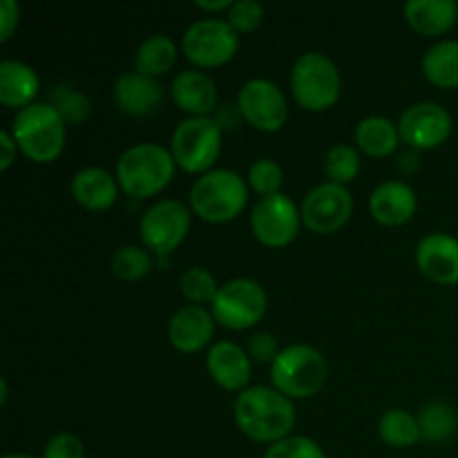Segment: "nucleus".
<instances>
[{
    "label": "nucleus",
    "mask_w": 458,
    "mask_h": 458,
    "mask_svg": "<svg viewBox=\"0 0 458 458\" xmlns=\"http://www.w3.org/2000/svg\"><path fill=\"white\" fill-rule=\"evenodd\" d=\"M249 201V183L226 168L201 174L191 188V206L201 219L224 224L235 219Z\"/></svg>",
    "instance_id": "nucleus-4"
},
{
    "label": "nucleus",
    "mask_w": 458,
    "mask_h": 458,
    "mask_svg": "<svg viewBox=\"0 0 458 458\" xmlns=\"http://www.w3.org/2000/svg\"><path fill=\"white\" fill-rule=\"evenodd\" d=\"M249 356L258 362H276V358L280 356L282 349L277 347V340L271 334H255L250 335L249 347H246Z\"/></svg>",
    "instance_id": "nucleus-37"
},
{
    "label": "nucleus",
    "mask_w": 458,
    "mask_h": 458,
    "mask_svg": "<svg viewBox=\"0 0 458 458\" xmlns=\"http://www.w3.org/2000/svg\"><path fill=\"white\" fill-rule=\"evenodd\" d=\"M206 369L219 387L228 392H244L250 380V356L240 344L222 340L210 347Z\"/></svg>",
    "instance_id": "nucleus-16"
},
{
    "label": "nucleus",
    "mask_w": 458,
    "mask_h": 458,
    "mask_svg": "<svg viewBox=\"0 0 458 458\" xmlns=\"http://www.w3.org/2000/svg\"><path fill=\"white\" fill-rule=\"evenodd\" d=\"M12 134L22 155L36 164H49L65 146V121L52 103L34 101L13 116Z\"/></svg>",
    "instance_id": "nucleus-3"
},
{
    "label": "nucleus",
    "mask_w": 458,
    "mask_h": 458,
    "mask_svg": "<svg viewBox=\"0 0 458 458\" xmlns=\"http://www.w3.org/2000/svg\"><path fill=\"white\" fill-rule=\"evenodd\" d=\"M164 88L157 79L139 72H125L114 83V103L123 114L148 116L159 110Z\"/></svg>",
    "instance_id": "nucleus-18"
},
{
    "label": "nucleus",
    "mask_w": 458,
    "mask_h": 458,
    "mask_svg": "<svg viewBox=\"0 0 458 458\" xmlns=\"http://www.w3.org/2000/svg\"><path fill=\"white\" fill-rule=\"evenodd\" d=\"M16 148L18 143L13 139V134L9 130H0V150H3V155H0V170H7L13 164V159H16Z\"/></svg>",
    "instance_id": "nucleus-40"
},
{
    "label": "nucleus",
    "mask_w": 458,
    "mask_h": 458,
    "mask_svg": "<svg viewBox=\"0 0 458 458\" xmlns=\"http://www.w3.org/2000/svg\"><path fill=\"white\" fill-rule=\"evenodd\" d=\"M0 403H7V378L0 380Z\"/></svg>",
    "instance_id": "nucleus-42"
},
{
    "label": "nucleus",
    "mask_w": 458,
    "mask_h": 458,
    "mask_svg": "<svg viewBox=\"0 0 458 458\" xmlns=\"http://www.w3.org/2000/svg\"><path fill=\"white\" fill-rule=\"evenodd\" d=\"M237 106L242 116L253 128L262 132H276L289 119V106H286L284 92L280 85L268 79H250L242 85L237 94Z\"/></svg>",
    "instance_id": "nucleus-13"
},
{
    "label": "nucleus",
    "mask_w": 458,
    "mask_h": 458,
    "mask_svg": "<svg viewBox=\"0 0 458 458\" xmlns=\"http://www.w3.org/2000/svg\"><path fill=\"white\" fill-rule=\"evenodd\" d=\"M327 360L316 347L291 344L271 365V380L286 398H311L325 387Z\"/></svg>",
    "instance_id": "nucleus-5"
},
{
    "label": "nucleus",
    "mask_w": 458,
    "mask_h": 458,
    "mask_svg": "<svg viewBox=\"0 0 458 458\" xmlns=\"http://www.w3.org/2000/svg\"><path fill=\"white\" fill-rule=\"evenodd\" d=\"M378 434L383 443H387L389 447H396V450H405V447H411L419 441H423L419 419L407 410H398V407L380 416Z\"/></svg>",
    "instance_id": "nucleus-27"
},
{
    "label": "nucleus",
    "mask_w": 458,
    "mask_h": 458,
    "mask_svg": "<svg viewBox=\"0 0 458 458\" xmlns=\"http://www.w3.org/2000/svg\"><path fill=\"white\" fill-rule=\"evenodd\" d=\"M195 7L206 9V12H222V9L233 7V0H195Z\"/></svg>",
    "instance_id": "nucleus-41"
},
{
    "label": "nucleus",
    "mask_w": 458,
    "mask_h": 458,
    "mask_svg": "<svg viewBox=\"0 0 458 458\" xmlns=\"http://www.w3.org/2000/svg\"><path fill=\"white\" fill-rule=\"evenodd\" d=\"M3 458H31L30 454H22V452H9V454H4Z\"/></svg>",
    "instance_id": "nucleus-43"
},
{
    "label": "nucleus",
    "mask_w": 458,
    "mask_h": 458,
    "mask_svg": "<svg viewBox=\"0 0 458 458\" xmlns=\"http://www.w3.org/2000/svg\"><path fill=\"white\" fill-rule=\"evenodd\" d=\"M174 165L170 150L159 143H137L116 161V182L128 197L146 199L168 186Z\"/></svg>",
    "instance_id": "nucleus-2"
},
{
    "label": "nucleus",
    "mask_w": 458,
    "mask_h": 458,
    "mask_svg": "<svg viewBox=\"0 0 458 458\" xmlns=\"http://www.w3.org/2000/svg\"><path fill=\"white\" fill-rule=\"evenodd\" d=\"M52 106L61 114L65 125H81L92 114V101L85 92L76 89L74 85L61 83L52 89Z\"/></svg>",
    "instance_id": "nucleus-29"
},
{
    "label": "nucleus",
    "mask_w": 458,
    "mask_h": 458,
    "mask_svg": "<svg viewBox=\"0 0 458 458\" xmlns=\"http://www.w3.org/2000/svg\"><path fill=\"white\" fill-rule=\"evenodd\" d=\"M419 425L420 434H423V441L428 443H443L450 441L458 429V416L445 403H432V405H425L419 411Z\"/></svg>",
    "instance_id": "nucleus-28"
},
{
    "label": "nucleus",
    "mask_w": 458,
    "mask_h": 458,
    "mask_svg": "<svg viewBox=\"0 0 458 458\" xmlns=\"http://www.w3.org/2000/svg\"><path fill=\"white\" fill-rule=\"evenodd\" d=\"M353 210V197L347 191V186L340 183L327 182L313 188L302 201V215L304 226L318 235H329L343 228L349 222Z\"/></svg>",
    "instance_id": "nucleus-12"
},
{
    "label": "nucleus",
    "mask_w": 458,
    "mask_h": 458,
    "mask_svg": "<svg viewBox=\"0 0 458 458\" xmlns=\"http://www.w3.org/2000/svg\"><path fill=\"white\" fill-rule=\"evenodd\" d=\"M215 318L199 304H188L174 311L168 325V338L177 352L195 353L213 340Z\"/></svg>",
    "instance_id": "nucleus-17"
},
{
    "label": "nucleus",
    "mask_w": 458,
    "mask_h": 458,
    "mask_svg": "<svg viewBox=\"0 0 458 458\" xmlns=\"http://www.w3.org/2000/svg\"><path fill=\"white\" fill-rule=\"evenodd\" d=\"M233 414L244 437L267 445L289 437L295 425V407L291 398L277 392L276 387H264V385L246 387L244 392L237 394Z\"/></svg>",
    "instance_id": "nucleus-1"
},
{
    "label": "nucleus",
    "mask_w": 458,
    "mask_h": 458,
    "mask_svg": "<svg viewBox=\"0 0 458 458\" xmlns=\"http://www.w3.org/2000/svg\"><path fill=\"white\" fill-rule=\"evenodd\" d=\"M112 273L125 282H137L150 273L152 258L141 246H121L110 259Z\"/></svg>",
    "instance_id": "nucleus-30"
},
{
    "label": "nucleus",
    "mask_w": 458,
    "mask_h": 458,
    "mask_svg": "<svg viewBox=\"0 0 458 458\" xmlns=\"http://www.w3.org/2000/svg\"><path fill=\"white\" fill-rule=\"evenodd\" d=\"M264 458H327L322 447L309 437H286L268 445Z\"/></svg>",
    "instance_id": "nucleus-34"
},
{
    "label": "nucleus",
    "mask_w": 458,
    "mask_h": 458,
    "mask_svg": "<svg viewBox=\"0 0 458 458\" xmlns=\"http://www.w3.org/2000/svg\"><path fill=\"white\" fill-rule=\"evenodd\" d=\"M226 21L235 27L237 31H253L258 30L259 22L264 21V7L258 0H237L228 9Z\"/></svg>",
    "instance_id": "nucleus-35"
},
{
    "label": "nucleus",
    "mask_w": 458,
    "mask_h": 458,
    "mask_svg": "<svg viewBox=\"0 0 458 458\" xmlns=\"http://www.w3.org/2000/svg\"><path fill=\"white\" fill-rule=\"evenodd\" d=\"M18 16H21V9L13 0H3L0 3V40L12 38L13 30L18 27Z\"/></svg>",
    "instance_id": "nucleus-38"
},
{
    "label": "nucleus",
    "mask_w": 458,
    "mask_h": 458,
    "mask_svg": "<svg viewBox=\"0 0 458 458\" xmlns=\"http://www.w3.org/2000/svg\"><path fill=\"white\" fill-rule=\"evenodd\" d=\"M43 458H85V447L76 434L61 432L49 438Z\"/></svg>",
    "instance_id": "nucleus-36"
},
{
    "label": "nucleus",
    "mask_w": 458,
    "mask_h": 458,
    "mask_svg": "<svg viewBox=\"0 0 458 458\" xmlns=\"http://www.w3.org/2000/svg\"><path fill=\"white\" fill-rule=\"evenodd\" d=\"M174 103L192 116H208L217 110V85L206 72L183 70L170 85Z\"/></svg>",
    "instance_id": "nucleus-20"
},
{
    "label": "nucleus",
    "mask_w": 458,
    "mask_h": 458,
    "mask_svg": "<svg viewBox=\"0 0 458 458\" xmlns=\"http://www.w3.org/2000/svg\"><path fill=\"white\" fill-rule=\"evenodd\" d=\"M179 289H182L183 298L201 307V304L206 302H213L215 295H217L219 291V284L208 268L191 267L182 273V277H179Z\"/></svg>",
    "instance_id": "nucleus-32"
},
{
    "label": "nucleus",
    "mask_w": 458,
    "mask_h": 458,
    "mask_svg": "<svg viewBox=\"0 0 458 458\" xmlns=\"http://www.w3.org/2000/svg\"><path fill=\"white\" fill-rule=\"evenodd\" d=\"M182 49L195 65L217 67L235 56L240 49V36L228 21L204 18L188 27L182 38Z\"/></svg>",
    "instance_id": "nucleus-9"
},
{
    "label": "nucleus",
    "mask_w": 458,
    "mask_h": 458,
    "mask_svg": "<svg viewBox=\"0 0 458 458\" xmlns=\"http://www.w3.org/2000/svg\"><path fill=\"white\" fill-rule=\"evenodd\" d=\"M325 173L331 182L340 183V186L353 182L360 173V155L356 148L347 146V143H338L331 148L325 155Z\"/></svg>",
    "instance_id": "nucleus-31"
},
{
    "label": "nucleus",
    "mask_w": 458,
    "mask_h": 458,
    "mask_svg": "<svg viewBox=\"0 0 458 458\" xmlns=\"http://www.w3.org/2000/svg\"><path fill=\"white\" fill-rule=\"evenodd\" d=\"M242 119H244V116H242L240 106H231V103H224V106H219L217 112H215V121H217L222 130L237 128Z\"/></svg>",
    "instance_id": "nucleus-39"
},
{
    "label": "nucleus",
    "mask_w": 458,
    "mask_h": 458,
    "mask_svg": "<svg viewBox=\"0 0 458 458\" xmlns=\"http://www.w3.org/2000/svg\"><path fill=\"white\" fill-rule=\"evenodd\" d=\"M423 74L438 88H458V40H438L423 54Z\"/></svg>",
    "instance_id": "nucleus-24"
},
{
    "label": "nucleus",
    "mask_w": 458,
    "mask_h": 458,
    "mask_svg": "<svg viewBox=\"0 0 458 458\" xmlns=\"http://www.w3.org/2000/svg\"><path fill=\"white\" fill-rule=\"evenodd\" d=\"M38 74L31 65L22 61L0 63V103L7 107H27L34 103L36 92H38Z\"/></svg>",
    "instance_id": "nucleus-23"
},
{
    "label": "nucleus",
    "mask_w": 458,
    "mask_h": 458,
    "mask_svg": "<svg viewBox=\"0 0 458 458\" xmlns=\"http://www.w3.org/2000/svg\"><path fill=\"white\" fill-rule=\"evenodd\" d=\"M353 137H356L358 148L367 155L387 157L398 148L401 132H398V125H394V121L385 116H367L356 125Z\"/></svg>",
    "instance_id": "nucleus-25"
},
{
    "label": "nucleus",
    "mask_w": 458,
    "mask_h": 458,
    "mask_svg": "<svg viewBox=\"0 0 458 458\" xmlns=\"http://www.w3.org/2000/svg\"><path fill=\"white\" fill-rule=\"evenodd\" d=\"M398 132L405 143L419 150L438 148L452 134V116L434 101H420L407 107L398 119Z\"/></svg>",
    "instance_id": "nucleus-14"
},
{
    "label": "nucleus",
    "mask_w": 458,
    "mask_h": 458,
    "mask_svg": "<svg viewBox=\"0 0 458 458\" xmlns=\"http://www.w3.org/2000/svg\"><path fill=\"white\" fill-rule=\"evenodd\" d=\"M416 264L437 284H458V240L447 233H429L416 246Z\"/></svg>",
    "instance_id": "nucleus-15"
},
{
    "label": "nucleus",
    "mask_w": 458,
    "mask_h": 458,
    "mask_svg": "<svg viewBox=\"0 0 458 458\" xmlns=\"http://www.w3.org/2000/svg\"><path fill=\"white\" fill-rule=\"evenodd\" d=\"M191 231V210L177 199H161L143 213L139 235L155 253H173Z\"/></svg>",
    "instance_id": "nucleus-10"
},
{
    "label": "nucleus",
    "mask_w": 458,
    "mask_h": 458,
    "mask_svg": "<svg viewBox=\"0 0 458 458\" xmlns=\"http://www.w3.org/2000/svg\"><path fill=\"white\" fill-rule=\"evenodd\" d=\"M174 61H177L174 40L165 34H152L139 45L137 56H134V72L157 79V76L170 72Z\"/></svg>",
    "instance_id": "nucleus-26"
},
{
    "label": "nucleus",
    "mask_w": 458,
    "mask_h": 458,
    "mask_svg": "<svg viewBox=\"0 0 458 458\" xmlns=\"http://www.w3.org/2000/svg\"><path fill=\"white\" fill-rule=\"evenodd\" d=\"M369 210L376 222L385 226L407 224L416 213V192L410 183L389 179L374 188L369 197Z\"/></svg>",
    "instance_id": "nucleus-19"
},
{
    "label": "nucleus",
    "mask_w": 458,
    "mask_h": 458,
    "mask_svg": "<svg viewBox=\"0 0 458 458\" xmlns=\"http://www.w3.org/2000/svg\"><path fill=\"white\" fill-rule=\"evenodd\" d=\"M72 197L88 210H106L119 197V182L107 170L88 165L72 179Z\"/></svg>",
    "instance_id": "nucleus-22"
},
{
    "label": "nucleus",
    "mask_w": 458,
    "mask_h": 458,
    "mask_svg": "<svg viewBox=\"0 0 458 458\" xmlns=\"http://www.w3.org/2000/svg\"><path fill=\"white\" fill-rule=\"evenodd\" d=\"M300 222H302V215H300L298 206L284 192L259 197L250 213V228H253L255 237L271 249L291 244L298 235Z\"/></svg>",
    "instance_id": "nucleus-11"
},
{
    "label": "nucleus",
    "mask_w": 458,
    "mask_h": 458,
    "mask_svg": "<svg viewBox=\"0 0 458 458\" xmlns=\"http://www.w3.org/2000/svg\"><path fill=\"white\" fill-rule=\"evenodd\" d=\"M291 89L304 110L325 112L343 92V81L335 63L322 52H307L291 70Z\"/></svg>",
    "instance_id": "nucleus-6"
},
{
    "label": "nucleus",
    "mask_w": 458,
    "mask_h": 458,
    "mask_svg": "<svg viewBox=\"0 0 458 458\" xmlns=\"http://www.w3.org/2000/svg\"><path fill=\"white\" fill-rule=\"evenodd\" d=\"M405 21L423 36H438L450 31L458 21L456 0H407Z\"/></svg>",
    "instance_id": "nucleus-21"
},
{
    "label": "nucleus",
    "mask_w": 458,
    "mask_h": 458,
    "mask_svg": "<svg viewBox=\"0 0 458 458\" xmlns=\"http://www.w3.org/2000/svg\"><path fill=\"white\" fill-rule=\"evenodd\" d=\"M222 152V128L213 116H188L170 137V155L186 173H210Z\"/></svg>",
    "instance_id": "nucleus-7"
},
{
    "label": "nucleus",
    "mask_w": 458,
    "mask_h": 458,
    "mask_svg": "<svg viewBox=\"0 0 458 458\" xmlns=\"http://www.w3.org/2000/svg\"><path fill=\"white\" fill-rule=\"evenodd\" d=\"M267 291L262 289V284L249 280V277H237V280L222 284L215 300L210 302L215 322L235 331L258 325L267 313Z\"/></svg>",
    "instance_id": "nucleus-8"
},
{
    "label": "nucleus",
    "mask_w": 458,
    "mask_h": 458,
    "mask_svg": "<svg viewBox=\"0 0 458 458\" xmlns=\"http://www.w3.org/2000/svg\"><path fill=\"white\" fill-rule=\"evenodd\" d=\"M282 182H284L282 165L273 159H258L246 174V183L262 197L280 192Z\"/></svg>",
    "instance_id": "nucleus-33"
}]
</instances>
